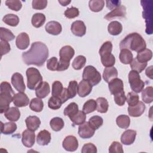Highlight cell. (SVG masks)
<instances>
[{"label": "cell", "mask_w": 153, "mask_h": 153, "mask_svg": "<svg viewBox=\"0 0 153 153\" xmlns=\"http://www.w3.org/2000/svg\"><path fill=\"white\" fill-rule=\"evenodd\" d=\"M48 49L47 45L39 41L32 44L30 49L22 53L23 62L27 65L41 66L48 57Z\"/></svg>", "instance_id": "obj_1"}, {"label": "cell", "mask_w": 153, "mask_h": 153, "mask_svg": "<svg viewBox=\"0 0 153 153\" xmlns=\"http://www.w3.org/2000/svg\"><path fill=\"white\" fill-rule=\"evenodd\" d=\"M146 42L143 37L137 33H131L127 35L120 44V48L128 49L136 52H140L145 49Z\"/></svg>", "instance_id": "obj_2"}, {"label": "cell", "mask_w": 153, "mask_h": 153, "mask_svg": "<svg viewBox=\"0 0 153 153\" xmlns=\"http://www.w3.org/2000/svg\"><path fill=\"white\" fill-rule=\"evenodd\" d=\"M0 112L4 113L10 107L15 94L11 85L7 81H3L0 85Z\"/></svg>", "instance_id": "obj_3"}, {"label": "cell", "mask_w": 153, "mask_h": 153, "mask_svg": "<svg viewBox=\"0 0 153 153\" xmlns=\"http://www.w3.org/2000/svg\"><path fill=\"white\" fill-rule=\"evenodd\" d=\"M27 86L30 90H35L42 81V77L39 71L35 68H29L26 70Z\"/></svg>", "instance_id": "obj_4"}, {"label": "cell", "mask_w": 153, "mask_h": 153, "mask_svg": "<svg viewBox=\"0 0 153 153\" xmlns=\"http://www.w3.org/2000/svg\"><path fill=\"white\" fill-rule=\"evenodd\" d=\"M82 79L89 82L92 86L98 84L102 79L99 72L93 66L88 65L85 67L82 73Z\"/></svg>", "instance_id": "obj_5"}, {"label": "cell", "mask_w": 153, "mask_h": 153, "mask_svg": "<svg viewBox=\"0 0 153 153\" xmlns=\"http://www.w3.org/2000/svg\"><path fill=\"white\" fill-rule=\"evenodd\" d=\"M128 82L130 84L131 89L134 93H138L143 90L145 83L140 79L139 74L135 71L131 70L129 72Z\"/></svg>", "instance_id": "obj_6"}, {"label": "cell", "mask_w": 153, "mask_h": 153, "mask_svg": "<svg viewBox=\"0 0 153 153\" xmlns=\"http://www.w3.org/2000/svg\"><path fill=\"white\" fill-rule=\"evenodd\" d=\"M74 54L75 50L74 48L70 45H65L60 50L59 61L66 63H70V60L72 59Z\"/></svg>", "instance_id": "obj_7"}, {"label": "cell", "mask_w": 153, "mask_h": 153, "mask_svg": "<svg viewBox=\"0 0 153 153\" xmlns=\"http://www.w3.org/2000/svg\"><path fill=\"white\" fill-rule=\"evenodd\" d=\"M95 132L88 122H84L78 127V134L82 139H89L93 136Z\"/></svg>", "instance_id": "obj_8"}, {"label": "cell", "mask_w": 153, "mask_h": 153, "mask_svg": "<svg viewBox=\"0 0 153 153\" xmlns=\"http://www.w3.org/2000/svg\"><path fill=\"white\" fill-rule=\"evenodd\" d=\"M62 145L66 151L74 152L78 147V141L74 136H68L64 139Z\"/></svg>", "instance_id": "obj_9"}, {"label": "cell", "mask_w": 153, "mask_h": 153, "mask_svg": "<svg viewBox=\"0 0 153 153\" xmlns=\"http://www.w3.org/2000/svg\"><path fill=\"white\" fill-rule=\"evenodd\" d=\"M11 84L15 89L19 92H24L25 90V84L22 75L19 72L14 73L11 76Z\"/></svg>", "instance_id": "obj_10"}, {"label": "cell", "mask_w": 153, "mask_h": 153, "mask_svg": "<svg viewBox=\"0 0 153 153\" xmlns=\"http://www.w3.org/2000/svg\"><path fill=\"white\" fill-rule=\"evenodd\" d=\"M35 134L34 131L27 129L23 131L22 142L24 146L27 148H31L35 143Z\"/></svg>", "instance_id": "obj_11"}, {"label": "cell", "mask_w": 153, "mask_h": 153, "mask_svg": "<svg viewBox=\"0 0 153 153\" xmlns=\"http://www.w3.org/2000/svg\"><path fill=\"white\" fill-rule=\"evenodd\" d=\"M71 30L74 35L81 37L86 33V26L82 21L76 20L72 23Z\"/></svg>", "instance_id": "obj_12"}, {"label": "cell", "mask_w": 153, "mask_h": 153, "mask_svg": "<svg viewBox=\"0 0 153 153\" xmlns=\"http://www.w3.org/2000/svg\"><path fill=\"white\" fill-rule=\"evenodd\" d=\"M13 102L16 107H24L28 105L29 99L24 92H19L14 95Z\"/></svg>", "instance_id": "obj_13"}, {"label": "cell", "mask_w": 153, "mask_h": 153, "mask_svg": "<svg viewBox=\"0 0 153 153\" xmlns=\"http://www.w3.org/2000/svg\"><path fill=\"white\" fill-rule=\"evenodd\" d=\"M29 36L26 32H22L16 37V44L19 49L25 50L29 47Z\"/></svg>", "instance_id": "obj_14"}, {"label": "cell", "mask_w": 153, "mask_h": 153, "mask_svg": "<svg viewBox=\"0 0 153 153\" xmlns=\"http://www.w3.org/2000/svg\"><path fill=\"white\" fill-rule=\"evenodd\" d=\"M92 90V85L87 81L82 79L78 85L77 93L79 97H84L88 96Z\"/></svg>", "instance_id": "obj_15"}, {"label": "cell", "mask_w": 153, "mask_h": 153, "mask_svg": "<svg viewBox=\"0 0 153 153\" xmlns=\"http://www.w3.org/2000/svg\"><path fill=\"white\" fill-rule=\"evenodd\" d=\"M108 87L112 94H115L124 90V84L123 81L118 78H114L108 82Z\"/></svg>", "instance_id": "obj_16"}, {"label": "cell", "mask_w": 153, "mask_h": 153, "mask_svg": "<svg viewBox=\"0 0 153 153\" xmlns=\"http://www.w3.org/2000/svg\"><path fill=\"white\" fill-rule=\"evenodd\" d=\"M126 14V8L124 5H120L111 12L108 13L104 18L107 20H111L115 17H124Z\"/></svg>", "instance_id": "obj_17"}, {"label": "cell", "mask_w": 153, "mask_h": 153, "mask_svg": "<svg viewBox=\"0 0 153 153\" xmlns=\"http://www.w3.org/2000/svg\"><path fill=\"white\" fill-rule=\"evenodd\" d=\"M50 91L49 84L45 81H42L35 88V94L37 97L40 99L45 98Z\"/></svg>", "instance_id": "obj_18"}, {"label": "cell", "mask_w": 153, "mask_h": 153, "mask_svg": "<svg viewBox=\"0 0 153 153\" xmlns=\"http://www.w3.org/2000/svg\"><path fill=\"white\" fill-rule=\"evenodd\" d=\"M127 110L129 115L133 117H140L145 110V105L143 102L139 101L136 105L128 106Z\"/></svg>", "instance_id": "obj_19"}, {"label": "cell", "mask_w": 153, "mask_h": 153, "mask_svg": "<svg viewBox=\"0 0 153 153\" xmlns=\"http://www.w3.org/2000/svg\"><path fill=\"white\" fill-rule=\"evenodd\" d=\"M46 32L53 35H57L62 32V27L60 23L56 21H50L48 22L45 27Z\"/></svg>", "instance_id": "obj_20"}, {"label": "cell", "mask_w": 153, "mask_h": 153, "mask_svg": "<svg viewBox=\"0 0 153 153\" xmlns=\"http://www.w3.org/2000/svg\"><path fill=\"white\" fill-rule=\"evenodd\" d=\"M136 131L133 130H127L121 136V142L126 145H131L135 140Z\"/></svg>", "instance_id": "obj_21"}, {"label": "cell", "mask_w": 153, "mask_h": 153, "mask_svg": "<svg viewBox=\"0 0 153 153\" xmlns=\"http://www.w3.org/2000/svg\"><path fill=\"white\" fill-rule=\"evenodd\" d=\"M51 139V133L46 130H43L38 133L36 137V142L39 145H47L50 142Z\"/></svg>", "instance_id": "obj_22"}, {"label": "cell", "mask_w": 153, "mask_h": 153, "mask_svg": "<svg viewBox=\"0 0 153 153\" xmlns=\"http://www.w3.org/2000/svg\"><path fill=\"white\" fill-rule=\"evenodd\" d=\"M25 123L27 129L36 131L41 124L39 118L36 116H29L25 120Z\"/></svg>", "instance_id": "obj_23"}, {"label": "cell", "mask_w": 153, "mask_h": 153, "mask_svg": "<svg viewBox=\"0 0 153 153\" xmlns=\"http://www.w3.org/2000/svg\"><path fill=\"white\" fill-rule=\"evenodd\" d=\"M4 116L11 121H17L20 117V112L16 107H10L5 112Z\"/></svg>", "instance_id": "obj_24"}, {"label": "cell", "mask_w": 153, "mask_h": 153, "mask_svg": "<svg viewBox=\"0 0 153 153\" xmlns=\"http://www.w3.org/2000/svg\"><path fill=\"white\" fill-rule=\"evenodd\" d=\"M118 71L115 67L105 68L103 73V78L106 82H109L111 80L117 78Z\"/></svg>", "instance_id": "obj_25"}, {"label": "cell", "mask_w": 153, "mask_h": 153, "mask_svg": "<svg viewBox=\"0 0 153 153\" xmlns=\"http://www.w3.org/2000/svg\"><path fill=\"white\" fill-rule=\"evenodd\" d=\"M17 129V125L14 122L3 123L1 122V132L4 134H13Z\"/></svg>", "instance_id": "obj_26"}, {"label": "cell", "mask_w": 153, "mask_h": 153, "mask_svg": "<svg viewBox=\"0 0 153 153\" xmlns=\"http://www.w3.org/2000/svg\"><path fill=\"white\" fill-rule=\"evenodd\" d=\"M152 53L149 49L145 48L142 51L138 52L136 59L140 63H147L152 59Z\"/></svg>", "instance_id": "obj_27"}, {"label": "cell", "mask_w": 153, "mask_h": 153, "mask_svg": "<svg viewBox=\"0 0 153 153\" xmlns=\"http://www.w3.org/2000/svg\"><path fill=\"white\" fill-rule=\"evenodd\" d=\"M123 30V26L118 21L111 22L108 26V32L112 35H119Z\"/></svg>", "instance_id": "obj_28"}, {"label": "cell", "mask_w": 153, "mask_h": 153, "mask_svg": "<svg viewBox=\"0 0 153 153\" xmlns=\"http://www.w3.org/2000/svg\"><path fill=\"white\" fill-rule=\"evenodd\" d=\"M133 54L130 50L126 48L121 50L119 55V59L122 63L125 65L130 63L133 59Z\"/></svg>", "instance_id": "obj_29"}, {"label": "cell", "mask_w": 153, "mask_h": 153, "mask_svg": "<svg viewBox=\"0 0 153 153\" xmlns=\"http://www.w3.org/2000/svg\"><path fill=\"white\" fill-rule=\"evenodd\" d=\"M46 20L45 16L44 14L41 13H35L33 15L32 17V25L36 28L41 27L45 23Z\"/></svg>", "instance_id": "obj_30"}, {"label": "cell", "mask_w": 153, "mask_h": 153, "mask_svg": "<svg viewBox=\"0 0 153 153\" xmlns=\"http://www.w3.org/2000/svg\"><path fill=\"white\" fill-rule=\"evenodd\" d=\"M96 109L100 113H106L109 108L108 100L105 97H98L96 99Z\"/></svg>", "instance_id": "obj_31"}, {"label": "cell", "mask_w": 153, "mask_h": 153, "mask_svg": "<svg viewBox=\"0 0 153 153\" xmlns=\"http://www.w3.org/2000/svg\"><path fill=\"white\" fill-rule=\"evenodd\" d=\"M101 62L102 65L106 67H112L115 63V58L114 56L111 53H107L100 56Z\"/></svg>", "instance_id": "obj_32"}, {"label": "cell", "mask_w": 153, "mask_h": 153, "mask_svg": "<svg viewBox=\"0 0 153 153\" xmlns=\"http://www.w3.org/2000/svg\"><path fill=\"white\" fill-rule=\"evenodd\" d=\"M44 103L42 100L38 97L33 98L30 100L29 104V108L33 111L39 112H41L43 109Z\"/></svg>", "instance_id": "obj_33"}, {"label": "cell", "mask_w": 153, "mask_h": 153, "mask_svg": "<svg viewBox=\"0 0 153 153\" xmlns=\"http://www.w3.org/2000/svg\"><path fill=\"white\" fill-rule=\"evenodd\" d=\"M2 21L7 25L11 26H16L19 23V17L14 14H8L4 16Z\"/></svg>", "instance_id": "obj_34"}, {"label": "cell", "mask_w": 153, "mask_h": 153, "mask_svg": "<svg viewBox=\"0 0 153 153\" xmlns=\"http://www.w3.org/2000/svg\"><path fill=\"white\" fill-rule=\"evenodd\" d=\"M142 99L145 103H151L153 100V88L147 87L142 92Z\"/></svg>", "instance_id": "obj_35"}, {"label": "cell", "mask_w": 153, "mask_h": 153, "mask_svg": "<svg viewBox=\"0 0 153 153\" xmlns=\"http://www.w3.org/2000/svg\"><path fill=\"white\" fill-rule=\"evenodd\" d=\"M116 123L119 127L126 129L130 126V119L129 117L126 115H120L117 117L116 119Z\"/></svg>", "instance_id": "obj_36"}, {"label": "cell", "mask_w": 153, "mask_h": 153, "mask_svg": "<svg viewBox=\"0 0 153 153\" xmlns=\"http://www.w3.org/2000/svg\"><path fill=\"white\" fill-rule=\"evenodd\" d=\"M64 121L62 118L60 117L53 118L50 122L51 128L55 131H59L61 130L64 127Z\"/></svg>", "instance_id": "obj_37"}, {"label": "cell", "mask_w": 153, "mask_h": 153, "mask_svg": "<svg viewBox=\"0 0 153 153\" xmlns=\"http://www.w3.org/2000/svg\"><path fill=\"white\" fill-rule=\"evenodd\" d=\"M79 111L78 105L75 102L70 103L64 109L63 114L65 116L69 117V118H71L75 114L78 112Z\"/></svg>", "instance_id": "obj_38"}, {"label": "cell", "mask_w": 153, "mask_h": 153, "mask_svg": "<svg viewBox=\"0 0 153 153\" xmlns=\"http://www.w3.org/2000/svg\"><path fill=\"white\" fill-rule=\"evenodd\" d=\"M71 121L75 125H81L84 123L86 120L85 114L81 111H78L76 114L70 118Z\"/></svg>", "instance_id": "obj_39"}, {"label": "cell", "mask_w": 153, "mask_h": 153, "mask_svg": "<svg viewBox=\"0 0 153 153\" xmlns=\"http://www.w3.org/2000/svg\"><path fill=\"white\" fill-rule=\"evenodd\" d=\"M90 9L93 12L100 11L105 5L103 0H91L88 3Z\"/></svg>", "instance_id": "obj_40"}, {"label": "cell", "mask_w": 153, "mask_h": 153, "mask_svg": "<svg viewBox=\"0 0 153 153\" xmlns=\"http://www.w3.org/2000/svg\"><path fill=\"white\" fill-rule=\"evenodd\" d=\"M96 109V102L94 99H89L86 101L82 107V111L85 114L94 112Z\"/></svg>", "instance_id": "obj_41"}, {"label": "cell", "mask_w": 153, "mask_h": 153, "mask_svg": "<svg viewBox=\"0 0 153 153\" xmlns=\"http://www.w3.org/2000/svg\"><path fill=\"white\" fill-rule=\"evenodd\" d=\"M0 38L1 40L10 41L15 38V36L10 30L2 27L0 28Z\"/></svg>", "instance_id": "obj_42"}, {"label": "cell", "mask_w": 153, "mask_h": 153, "mask_svg": "<svg viewBox=\"0 0 153 153\" xmlns=\"http://www.w3.org/2000/svg\"><path fill=\"white\" fill-rule=\"evenodd\" d=\"M103 123V118L98 115H94L91 117L88 121L90 126L95 130L99 129L102 126Z\"/></svg>", "instance_id": "obj_43"}, {"label": "cell", "mask_w": 153, "mask_h": 153, "mask_svg": "<svg viewBox=\"0 0 153 153\" xmlns=\"http://www.w3.org/2000/svg\"><path fill=\"white\" fill-rule=\"evenodd\" d=\"M85 63L86 58L84 56L79 55L74 59L72 65L74 69L80 70L84 66Z\"/></svg>", "instance_id": "obj_44"}, {"label": "cell", "mask_w": 153, "mask_h": 153, "mask_svg": "<svg viewBox=\"0 0 153 153\" xmlns=\"http://www.w3.org/2000/svg\"><path fill=\"white\" fill-rule=\"evenodd\" d=\"M130 64L131 69L138 73L142 72L147 66V63H140L136 58L133 59Z\"/></svg>", "instance_id": "obj_45"}, {"label": "cell", "mask_w": 153, "mask_h": 153, "mask_svg": "<svg viewBox=\"0 0 153 153\" xmlns=\"http://www.w3.org/2000/svg\"><path fill=\"white\" fill-rule=\"evenodd\" d=\"M62 102L59 97L51 96L48 102V107L53 110H56L61 107Z\"/></svg>", "instance_id": "obj_46"}, {"label": "cell", "mask_w": 153, "mask_h": 153, "mask_svg": "<svg viewBox=\"0 0 153 153\" xmlns=\"http://www.w3.org/2000/svg\"><path fill=\"white\" fill-rule=\"evenodd\" d=\"M63 90V85L59 81H55L52 84V96L59 97Z\"/></svg>", "instance_id": "obj_47"}, {"label": "cell", "mask_w": 153, "mask_h": 153, "mask_svg": "<svg viewBox=\"0 0 153 153\" xmlns=\"http://www.w3.org/2000/svg\"><path fill=\"white\" fill-rule=\"evenodd\" d=\"M128 106H133L136 105L139 102V96L134 92H130L127 94L126 100Z\"/></svg>", "instance_id": "obj_48"}, {"label": "cell", "mask_w": 153, "mask_h": 153, "mask_svg": "<svg viewBox=\"0 0 153 153\" xmlns=\"http://www.w3.org/2000/svg\"><path fill=\"white\" fill-rule=\"evenodd\" d=\"M5 5L11 10L17 11H19L22 7V4L19 0H7L5 1Z\"/></svg>", "instance_id": "obj_49"}, {"label": "cell", "mask_w": 153, "mask_h": 153, "mask_svg": "<svg viewBox=\"0 0 153 153\" xmlns=\"http://www.w3.org/2000/svg\"><path fill=\"white\" fill-rule=\"evenodd\" d=\"M77 90H78V83L76 81H71L69 83V85L68 87V91L69 94L70 99L74 98L76 93H77Z\"/></svg>", "instance_id": "obj_50"}, {"label": "cell", "mask_w": 153, "mask_h": 153, "mask_svg": "<svg viewBox=\"0 0 153 153\" xmlns=\"http://www.w3.org/2000/svg\"><path fill=\"white\" fill-rule=\"evenodd\" d=\"M126 97L124 90L114 94V102L118 106H123L126 102Z\"/></svg>", "instance_id": "obj_51"}, {"label": "cell", "mask_w": 153, "mask_h": 153, "mask_svg": "<svg viewBox=\"0 0 153 153\" xmlns=\"http://www.w3.org/2000/svg\"><path fill=\"white\" fill-rule=\"evenodd\" d=\"M79 11L78 9L74 7L68 8L64 12V14L66 17L68 19H74L79 16Z\"/></svg>", "instance_id": "obj_52"}, {"label": "cell", "mask_w": 153, "mask_h": 153, "mask_svg": "<svg viewBox=\"0 0 153 153\" xmlns=\"http://www.w3.org/2000/svg\"><path fill=\"white\" fill-rule=\"evenodd\" d=\"M112 50V44L111 42L106 41L100 47L99 53L100 56H102L107 53H111Z\"/></svg>", "instance_id": "obj_53"}, {"label": "cell", "mask_w": 153, "mask_h": 153, "mask_svg": "<svg viewBox=\"0 0 153 153\" xmlns=\"http://www.w3.org/2000/svg\"><path fill=\"white\" fill-rule=\"evenodd\" d=\"M110 153H123V148L122 145L117 141L113 142L109 148Z\"/></svg>", "instance_id": "obj_54"}, {"label": "cell", "mask_w": 153, "mask_h": 153, "mask_svg": "<svg viewBox=\"0 0 153 153\" xmlns=\"http://www.w3.org/2000/svg\"><path fill=\"white\" fill-rule=\"evenodd\" d=\"M58 60L57 57H53L49 59L47 62V68L48 70L55 71L57 69L58 66Z\"/></svg>", "instance_id": "obj_55"}, {"label": "cell", "mask_w": 153, "mask_h": 153, "mask_svg": "<svg viewBox=\"0 0 153 153\" xmlns=\"http://www.w3.org/2000/svg\"><path fill=\"white\" fill-rule=\"evenodd\" d=\"M32 8L35 10H43L47 5V0H33L32 2Z\"/></svg>", "instance_id": "obj_56"}, {"label": "cell", "mask_w": 153, "mask_h": 153, "mask_svg": "<svg viewBox=\"0 0 153 153\" xmlns=\"http://www.w3.org/2000/svg\"><path fill=\"white\" fill-rule=\"evenodd\" d=\"M82 153H96L97 152L96 146L91 143H88L83 145L82 149Z\"/></svg>", "instance_id": "obj_57"}, {"label": "cell", "mask_w": 153, "mask_h": 153, "mask_svg": "<svg viewBox=\"0 0 153 153\" xmlns=\"http://www.w3.org/2000/svg\"><path fill=\"white\" fill-rule=\"evenodd\" d=\"M0 45H1V56L2 57L3 55L9 53L11 50V48L9 43L8 42V41H6L1 40Z\"/></svg>", "instance_id": "obj_58"}, {"label": "cell", "mask_w": 153, "mask_h": 153, "mask_svg": "<svg viewBox=\"0 0 153 153\" xmlns=\"http://www.w3.org/2000/svg\"><path fill=\"white\" fill-rule=\"evenodd\" d=\"M121 1H106V7L109 10H114V8L120 6Z\"/></svg>", "instance_id": "obj_59"}, {"label": "cell", "mask_w": 153, "mask_h": 153, "mask_svg": "<svg viewBox=\"0 0 153 153\" xmlns=\"http://www.w3.org/2000/svg\"><path fill=\"white\" fill-rule=\"evenodd\" d=\"M59 97L62 103H64L69 99H70L69 94V93H68V88H63V90L60 96Z\"/></svg>", "instance_id": "obj_60"}, {"label": "cell", "mask_w": 153, "mask_h": 153, "mask_svg": "<svg viewBox=\"0 0 153 153\" xmlns=\"http://www.w3.org/2000/svg\"><path fill=\"white\" fill-rule=\"evenodd\" d=\"M145 74L148 77H149L150 79L153 78V75H152V66H150L147 68L146 69Z\"/></svg>", "instance_id": "obj_61"}, {"label": "cell", "mask_w": 153, "mask_h": 153, "mask_svg": "<svg viewBox=\"0 0 153 153\" xmlns=\"http://www.w3.org/2000/svg\"><path fill=\"white\" fill-rule=\"evenodd\" d=\"M71 1H66V0H62V1H60L59 0V2L63 6H66L68 5Z\"/></svg>", "instance_id": "obj_62"}]
</instances>
